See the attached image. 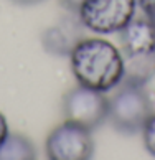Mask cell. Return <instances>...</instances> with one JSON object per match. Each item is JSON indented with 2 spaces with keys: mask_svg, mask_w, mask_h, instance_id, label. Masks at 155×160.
Segmentation results:
<instances>
[{
  "mask_svg": "<svg viewBox=\"0 0 155 160\" xmlns=\"http://www.w3.org/2000/svg\"><path fill=\"white\" fill-rule=\"evenodd\" d=\"M153 114L152 102L144 86L121 82L117 92L109 99L107 119L124 134H135L144 129L148 117Z\"/></svg>",
  "mask_w": 155,
  "mask_h": 160,
  "instance_id": "3",
  "label": "cell"
},
{
  "mask_svg": "<svg viewBox=\"0 0 155 160\" xmlns=\"http://www.w3.org/2000/svg\"><path fill=\"white\" fill-rule=\"evenodd\" d=\"M84 23L78 17H68L63 18L55 27L48 28L43 35V45L53 55L64 56L71 55L73 48L84 40Z\"/></svg>",
  "mask_w": 155,
  "mask_h": 160,
  "instance_id": "7",
  "label": "cell"
},
{
  "mask_svg": "<svg viewBox=\"0 0 155 160\" xmlns=\"http://www.w3.org/2000/svg\"><path fill=\"white\" fill-rule=\"evenodd\" d=\"M135 3L137 0H84L78 15L94 33H117L134 18Z\"/></svg>",
  "mask_w": 155,
  "mask_h": 160,
  "instance_id": "4",
  "label": "cell"
},
{
  "mask_svg": "<svg viewBox=\"0 0 155 160\" xmlns=\"http://www.w3.org/2000/svg\"><path fill=\"white\" fill-rule=\"evenodd\" d=\"M152 20H153V22H155V15H152Z\"/></svg>",
  "mask_w": 155,
  "mask_h": 160,
  "instance_id": "14",
  "label": "cell"
},
{
  "mask_svg": "<svg viewBox=\"0 0 155 160\" xmlns=\"http://www.w3.org/2000/svg\"><path fill=\"white\" fill-rule=\"evenodd\" d=\"M82 2H84V0H59V3H61L63 7H66L68 10H71V12H78V10H79Z\"/></svg>",
  "mask_w": 155,
  "mask_h": 160,
  "instance_id": "12",
  "label": "cell"
},
{
  "mask_svg": "<svg viewBox=\"0 0 155 160\" xmlns=\"http://www.w3.org/2000/svg\"><path fill=\"white\" fill-rule=\"evenodd\" d=\"M124 78L121 82L145 86L155 74V22L152 17H135L121 30Z\"/></svg>",
  "mask_w": 155,
  "mask_h": 160,
  "instance_id": "2",
  "label": "cell"
},
{
  "mask_svg": "<svg viewBox=\"0 0 155 160\" xmlns=\"http://www.w3.org/2000/svg\"><path fill=\"white\" fill-rule=\"evenodd\" d=\"M35 157L33 144L20 134H8L0 147V160H33Z\"/></svg>",
  "mask_w": 155,
  "mask_h": 160,
  "instance_id": "8",
  "label": "cell"
},
{
  "mask_svg": "<svg viewBox=\"0 0 155 160\" xmlns=\"http://www.w3.org/2000/svg\"><path fill=\"white\" fill-rule=\"evenodd\" d=\"M8 124H7V119H5V116L0 112V147H2V144L5 142V139L8 137Z\"/></svg>",
  "mask_w": 155,
  "mask_h": 160,
  "instance_id": "11",
  "label": "cell"
},
{
  "mask_svg": "<svg viewBox=\"0 0 155 160\" xmlns=\"http://www.w3.org/2000/svg\"><path fill=\"white\" fill-rule=\"evenodd\" d=\"M137 3H139V7L145 15L148 17L155 15V0H137Z\"/></svg>",
  "mask_w": 155,
  "mask_h": 160,
  "instance_id": "10",
  "label": "cell"
},
{
  "mask_svg": "<svg viewBox=\"0 0 155 160\" xmlns=\"http://www.w3.org/2000/svg\"><path fill=\"white\" fill-rule=\"evenodd\" d=\"M109 99L104 92L86 86H76L63 98V112L66 121L81 124L89 130L99 127L107 119Z\"/></svg>",
  "mask_w": 155,
  "mask_h": 160,
  "instance_id": "6",
  "label": "cell"
},
{
  "mask_svg": "<svg viewBox=\"0 0 155 160\" xmlns=\"http://www.w3.org/2000/svg\"><path fill=\"white\" fill-rule=\"evenodd\" d=\"M13 2L18 5H35V3L41 2V0H13Z\"/></svg>",
  "mask_w": 155,
  "mask_h": 160,
  "instance_id": "13",
  "label": "cell"
},
{
  "mask_svg": "<svg viewBox=\"0 0 155 160\" xmlns=\"http://www.w3.org/2000/svg\"><path fill=\"white\" fill-rule=\"evenodd\" d=\"M46 153L53 160H88L94 155L91 130L66 121L51 130L46 139Z\"/></svg>",
  "mask_w": 155,
  "mask_h": 160,
  "instance_id": "5",
  "label": "cell"
},
{
  "mask_svg": "<svg viewBox=\"0 0 155 160\" xmlns=\"http://www.w3.org/2000/svg\"><path fill=\"white\" fill-rule=\"evenodd\" d=\"M144 145L147 152L155 157V114L148 117V121L144 126Z\"/></svg>",
  "mask_w": 155,
  "mask_h": 160,
  "instance_id": "9",
  "label": "cell"
},
{
  "mask_svg": "<svg viewBox=\"0 0 155 160\" xmlns=\"http://www.w3.org/2000/svg\"><path fill=\"white\" fill-rule=\"evenodd\" d=\"M69 56L73 74L81 86L106 92L119 86L124 78V60L121 51L106 40H81Z\"/></svg>",
  "mask_w": 155,
  "mask_h": 160,
  "instance_id": "1",
  "label": "cell"
}]
</instances>
